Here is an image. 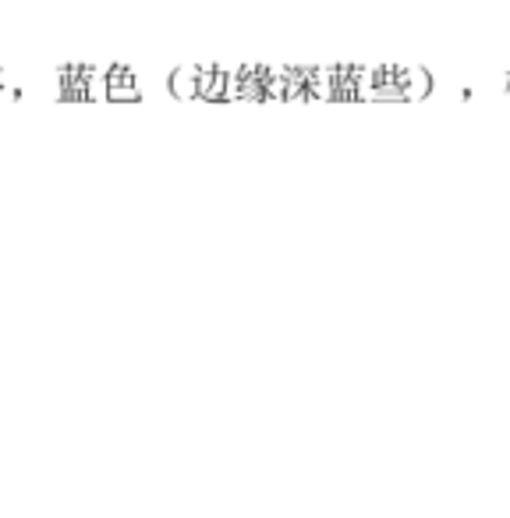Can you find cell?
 <instances>
[{"mask_svg":"<svg viewBox=\"0 0 510 518\" xmlns=\"http://www.w3.org/2000/svg\"><path fill=\"white\" fill-rule=\"evenodd\" d=\"M280 100L316 103L323 100V68L319 64H280Z\"/></svg>","mask_w":510,"mask_h":518,"instance_id":"cell-5","label":"cell"},{"mask_svg":"<svg viewBox=\"0 0 510 518\" xmlns=\"http://www.w3.org/2000/svg\"><path fill=\"white\" fill-rule=\"evenodd\" d=\"M96 64H57V100L64 103H93L103 100V82Z\"/></svg>","mask_w":510,"mask_h":518,"instance_id":"cell-4","label":"cell"},{"mask_svg":"<svg viewBox=\"0 0 510 518\" xmlns=\"http://www.w3.org/2000/svg\"><path fill=\"white\" fill-rule=\"evenodd\" d=\"M231 100L270 103L280 100V75L273 64H238L231 68Z\"/></svg>","mask_w":510,"mask_h":518,"instance_id":"cell-3","label":"cell"},{"mask_svg":"<svg viewBox=\"0 0 510 518\" xmlns=\"http://www.w3.org/2000/svg\"><path fill=\"white\" fill-rule=\"evenodd\" d=\"M365 64H326L323 68V100L358 103L365 100Z\"/></svg>","mask_w":510,"mask_h":518,"instance_id":"cell-6","label":"cell"},{"mask_svg":"<svg viewBox=\"0 0 510 518\" xmlns=\"http://www.w3.org/2000/svg\"><path fill=\"white\" fill-rule=\"evenodd\" d=\"M0 93H4V71H0Z\"/></svg>","mask_w":510,"mask_h":518,"instance_id":"cell-9","label":"cell"},{"mask_svg":"<svg viewBox=\"0 0 510 518\" xmlns=\"http://www.w3.org/2000/svg\"><path fill=\"white\" fill-rule=\"evenodd\" d=\"M170 93L185 100H209L231 103V68L224 64H188V68L170 71Z\"/></svg>","mask_w":510,"mask_h":518,"instance_id":"cell-2","label":"cell"},{"mask_svg":"<svg viewBox=\"0 0 510 518\" xmlns=\"http://www.w3.org/2000/svg\"><path fill=\"white\" fill-rule=\"evenodd\" d=\"M100 82H103V100L117 103H139L142 93H139V82H135V71L128 64H107L100 71Z\"/></svg>","mask_w":510,"mask_h":518,"instance_id":"cell-7","label":"cell"},{"mask_svg":"<svg viewBox=\"0 0 510 518\" xmlns=\"http://www.w3.org/2000/svg\"><path fill=\"white\" fill-rule=\"evenodd\" d=\"M503 96L510 100V68H507V75H503Z\"/></svg>","mask_w":510,"mask_h":518,"instance_id":"cell-8","label":"cell"},{"mask_svg":"<svg viewBox=\"0 0 510 518\" xmlns=\"http://www.w3.org/2000/svg\"><path fill=\"white\" fill-rule=\"evenodd\" d=\"M433 89V75L425 68H411V64H376V68L365 71V100L411 103L425 100Z\"/></svg>","mask_w":510,"mask_h":518,"instance_id":"cell-1","label":"cell"}]
</instances>
